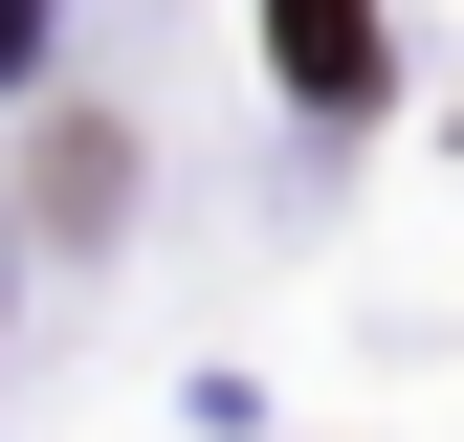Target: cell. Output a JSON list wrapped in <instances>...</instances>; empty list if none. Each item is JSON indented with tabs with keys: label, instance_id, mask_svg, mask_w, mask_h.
Instances as JSON below:
<instances>
[{
	"label": "cell",
	"instance_id": "cell-1",
	"mask_svg": "<svg viewBox=\"0 0 464 442\" xmlns=\"http://www.w3.org/2000/svg\"><path fill=\"white\" fill-rule=\"evenodd\" d=\"M266 44H287L310 110H376V0H266Z\"/></svg>",
	"mask_w": 464,
	"mask_h": 442
},
{
	"label": "cell",
	"instance_id": "cell-2",
	"mask_svg": "<svg viewBox=\"0 0 464 442\" xmlns=\"http://www.w3.org/2000/svg\"><path fill=\"white\" fill-rule=\"evenodd\" d=\"M23 199H44V221H111V199H133V155H111V133H89V110H67V133H44V155H23Z\"/></svg>",
	"mask_w": 464,
	"mask_h": 442
}]
</instances>
